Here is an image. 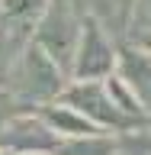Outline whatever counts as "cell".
I'll list each match as a JSON object with an SVG mask.
<instances>
[{
	"label": "cell",
	"instance_id": "7c38bea8",
	"mask_svg": "<svg viewBox=\"0 0 151 155\" xmlns=\"http://www.w3.org/2000/svg\"><path fill=\"white\" fill-rule=\"evenodd\" d=\"M132 36L135 32H151V0H132Z\"/></svg>",
	"mask_w": 151,
	"mask_h": 155
},
{
	"label": "cell",
	"instance_id": "8992f818",
	"mask_svg": "<svg viewBox=\"0 0 151 155\" xmlns=\"http://www.w3.org/2000/svg\"><path fill=\"white\" fill-rule=\"evenodd\" d=\"M116 74L129 84L142 107H151V52H145L135 39L116 48Z\"/></svg>",
	"mask_w": 151,
	"mask_h": 155
},
{
	"label": "cell",
	"instance_id": "9c48e42d",
	"mask_svg": "<svg viewBox=\"0 0 151 155\" xmlns=\"http://www.w3.org/2000/svg\"><path fill=\"white\" fill-rule=\"evenodd\" d=\"M29 39H32L29 32L0 23V91H7V81H10V74H13V65H16V58L23 55V48L29 45Z\"/></svg>",
	"mask_w": 151,
	"mask_h": 155
},
{
	"label": "cell",
	"instance_id": "52a82bcc",
	"mask_svg": "<svg viewBox=\"0 0 151 155\" xmlns=\"http://www.w3.org/2000/svg\"><path fill=\"white\" fill-rule=\"evenodd\" d=\"M42 120H45L58 136H61V133H64V136H90V133H100V126H93L87 116H80L74 107H68V104L45 107V110H42Z\"/></svg>",
	"mask_w": 151,
	"mask_h": 155
},
{
	"label": "cell",
	"instance_id": "ba28073f",
	"mask_svg": "<svg viewBox=\"0 0 151 155\" xmlns=\"http://www.w3.org/2000/svg\"><path fill=\"white\" fill-rule=\"evenodd\" d=\"M45 3L48 0H0V23L32 36V26L45 13Z\"/></svg>",
	"mask_w": 151,
	"mask_h": 155
},
{
	"label": "cell",
	"instance_id": "7a4b0ae2",
	"mask_svg": "<svg viewBox=\"0 0 151 155\" xmlns=\"http://www.w3.org/2000/svg\"><path fill=\"white\" fill-rule=\"evenodd\" d=\"M80 26H84V13L77 7V0H48L45 13L32 26V42L61 71H71L74 48H77V39H80Z\"/></svg>",
	"mask_w": 151,
	"mask_h": 155
},
{
	"label": "cell",
	"instance_id": "5bb4252c",
	"mask_svg": "<svg viewBox=\"0 0 151 155\" xmlns=\"http://www.w3.org/2000/svg\"><path fill=\"white\" fill-rule=\"evenodd\" d=\"M135 42H138L145 52H151V32H135Z\"/></svg>",
	"mask_w": 151,
	"mask_h": 155
},
{
	"label": "cell",
	"instance_id": "5b68a950",
	"mask_svg": "<svg viewBox=\"0 0 151 155\" xmlns=\"http://www.w3.org/2000/svg\"><path fill=\"white\" fill-rule=\"evenodd\" d=\"M68 107H74L80 116H87L93 126H109V129H125L132 123L125 113H119V107L109 100L103 81H77L68 91H61Z\"/></svg>",
	"mask_w": 151,
	"mask_h": 155
},
{
	"label": "cell",
	"instance_id": "4fadbf2b",
	"mask_svg": "<svg viewBox=\"0 0 151 155\" xmlns=\"http://www.w3.org/2000/svg\"><path fill=\"white\" fill-rule=\"evenodd\" d=\"M13 104H16V100H13L7 91H0V123H3L7 116H13Z\"/></svg>",
	"mask_w": 151,
	"mask_h": 155
},
{
	"label": "cell",
	"instance_id": "8fae6325",
	"mask_svg": "<svg viewBox=\"0 0 151 155\" xmlns=\"http://www.w3.org/2000/svg\"><path fill=\"white\" fill-rule=\"evenodd\" d=\"M116 155H151V123L125 129L116 139Z\"/></svg>",
	"mask_w": 151,
	"mask_h": 155
},
{
	"label": "cell",
	"instance_id": "6da1fadb",
	"mask_svg": "<svg viewBox=\"0 0 151 155\" xmlns=\"http://www.w3.org/2000/svg\"><path fill=\"white\" fill-rule=\"evenodd\" d=\"M64 91V71L29 39L23 55L13 65V74L7 81V94L16 104H52Z\"/></svg>",
	"mask_w": 151,
	"mask_h": 155
},
{
	"label": "cell",
	"instance_id": "3957f363",
	"mask_svg": "<svg viewBox=\"0 0 151 155\" xmlns=\"http://www.w3.org/2000/svg\"><path fill=\"white\" fill-rule=\"evenodd\" d=\"M116 42L113 36L106 32L96 19L84 16V26H80V39H77L74 48V61H71V74L77 81H100V78H109L116 71Z\"/></svg>",
	"mask_w": 151,
	"mask_h": 155
},
{
	"label": "cell",
	"instance_id": "277c9868",
	"mask_svg": "<svg viewBox=\"0 0 151 155\" xmlns=\"http://www.w3.org/2000/svg\"><path fill=\"white\" fill-rule=\"evenodd\" d=\"M61 136L42 120L29 113H13L0 123V149H10L16 155H45L55 152Z\"/></svg>",
	"mask_w": 151,
	"mask_h": 155
},
{
	"label": "cell",
	"instance_id": "30bf717a",
	"mask_svg": "<svg viewBox=\"0 0 151 155\" xmlns=\"http://www.w3.org/2000/svg\"><path fill=\"white\" fill-rule=\"evenodd\" d=\"M55 155H116V139L100 136V133L71 136V139H61L58 142Z\"/></svg>",
	"mask_w": 151,
	"mask_h": 155
}]
</instances>
